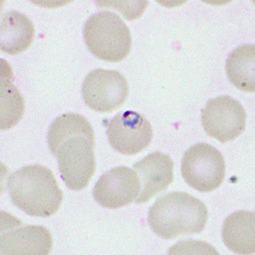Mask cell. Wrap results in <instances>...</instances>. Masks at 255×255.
<instances>
[{
  "mask_svg": "<svg viewBox=\"0 0 255 255\" xmlns=\"http://www.w3.org/2000/svg\"><path fill=\"white\" fill-rule=\"evenodd\" d=\"M84 137L95 143L93 128L84 117L76 113H66L58 117L49 127L47 139L51 153L55 156L59 147L73 137Z\"/></svg>",
  "mask_w": 255,
  "mask_h": 255,
  "instance_id": "15",
  "label": "cell"
},
{
  "mask_svg": "<svg viewBox=\"0 0 255 255\" xmlns=\"http://www.w3.org/2000/svg\"><path fill=\"white\" fill-rule=\"evenodd\" d=\"M1 232L2 255H48L52 249L53 238L43 226H22Z\"/></svg>",
  "mask_w": 255,
  "mask_h": 255,
  "instance_id": "11",
  "label": "cell"
},
{
  "mask_svg": "<svg viewBox=\"0 0 255 255\" xmlns=\"http://www.w3.org/2000/svg\"><path fill=\"white\" fill-rule=\"evenodd\" d=\"M95 143L84 137H73L59 147L55 157L61 178L73 191L86 188L96 172Z\"/></svg>",
  "mask_w": 255,
  "mask_h": 255,
  "instance_id": "5",
  "label": "cell"
},
{
  "mask_svg": "<svg viewBox=\"0 0 255 255\" xmlns=\"http://www.w3.org/2000/svg\"><path fill=\"white\" fill-rule=\"evenodd\" d=\"M107 133L114 150L124 155H135L150 145L152 128L141 114L126 111L111 119Z\"/></svg>",
  "mask_w": 255,
  "mask_h": 255,
  "instance_id": "8",
  "label": "cell"
},
{
  "mask_svg": "<svg viewBox=\"0 0 255 255\" xmlns=\"http://www.w3.org/2000/svg\"><path fill=\"white\" fill-rule=\"evenodd\" d=\"M25 104L20 91L9 80L1 79V129H9L20 121Z\"/></svg>",
  "mask_w": 255,
  "mask_h": 255,
  "instance_id": "16",
  "label": "cell"
},
{
  "mask_svg": "<svg viewBox=\"0 0 255 255\" xmlns=\"http://www.w3.org/2000/svg\"><path fill=\"white\" fill-rule=\"evenodd\" d=\"M246 119V112L240 102L228 96L209 100L202 113L204 130L221 143L232 141L242 134Z\"/></svg>",
  "mask_w": 255,
  "mask_h": 255,
  "instance_id": "7",
  "label": "cell"
},
{
  "mask_svg": "<svg viewBox=\"0 0 255 255\" xmlns=\"http://www.w3.org/2000/svg\"><path fill=\"white\" fill-rule=\"evenodd\" d=\"M226 73L230 82L238 89L255 92V45L244 44L234 49L226 60Z\"/></svg>",
  "mask_w": 255,
  "mask_h": 255,
  "instance_id": "14",
  "label": "cell"
},
{
  "mask_svg": "<svg viewBox=\"0 0 255 255\" xmlns=\"http://www.w3.org/2000/svg\"><path fill=\"white\" fill-rule=\"evenodd\" d=\"M34 26L29 18L20 12H7L1 17L0 49L9 55L26 51L34 38Z\"/></svg>",
  "mask_w": 255,
  "mask_h": 255,
  "instance_id": "12",
  "label": "cell"
},
{
  "mask_svg": "<svg viewBox=\"0 0 255 255\" xmlns=\"http://www.w3.org/2000/svg\"><path fill=\"white\" fill-rule=\"evenodd\" d=\"M140 182L136 172L119 166L106 172L94 187L95 200L106 209H118L133 203L139 196Z\"/></svg>",
  "mask_w": 255,
  "mask_h": 255,
  "instance_id": "9",
  "label": "cell"
},
{
  "mask_svg": "<svg viewBox=\"0 0 255 255\" xmlns=\"http://www.w3.org/2000/svg\"><path fill=\"white\" fill-rule=\"evenodd\" d=\"M181 174L191 188L202 192L215 191L225 179L226 162L223 155L209 144H196L184 154Z\"/></svg>",
  "mask_w": 255,
  "mask_h": 255,
  "instance_id": "4",
  "label": "cell"
},
{
  "mask_svg": "<svg viewBox=\"0 0 255 255\" xmlns=\"http://www.w3.org/2000/svg\"><path fill=\"white\" fill-rule=\"evenodd\" d=\"M8 191L12 203L26 215L47 218L58 211L63 193L49 168L25 166L9 176Z\"/></svg>",
  "mask_w": 255,
  "mask_h": 255,
  "instance_id": "1",
  "label": "cell"
},
{
  "mask_svg": "<svg viewBox=\"0 0 255 255\" xmlns=\"http://www.w3.org/2000/svg\"><path fill=\"white\" fill-rule=\"evenodd\" d=\"M84 42L92 55L102 61L119 62L130 51V31L120 16L101 11L88 19L84 27Z\"/></svg>",
  "mask_w": 255,
  "mask_h": 255,
  "instance_id": "3",
  "label": "cell"
},
{
  "mask_svg": "<svg viewBox=\"0 0 255 255\" xmlns=\"http://www.w3.org/2000/svg\"><path fill=\"white\" fill-rule=\"evenodd\" d=\"M174 166L170 157L160 151L149 154L133 164L141 184V191L136 199L138 204L151 200L170 186L174 180Z\"/></svg>",
  "mask_w": 255,
  "mask_h": 255,
  "instance_id": "10",
  "label": "cell"
},
{
  "mask_svg": "<svg viewBox=\"0 0 255 255\" xmlns=\"http://www.w3.org/2000/svg\"><path fill=\"white\" fill-rule=\"evenodd\" d=\"M82 95L86 105L98 113H110L122 106L128 95L125 76L113 70L95 69L85 78Z\"/></svg>",
  "mask_w": 255,
  "mask_h": 255,
  "instance_id": "6",
  "label": "cell"
},
{
  "mask_svg": "<svg viewBox=\"0 0 255 255\" xmlns=\"http://www.w3.org/2000/svg\"><path fill=\"white\" fill-rule=\"evenodd\" d=\"M208 209L202 201L186 192L174 191L159 197L150 208L148 223L156 235L163 239L203 232Z\"/></svg>",
  "mask_w": 255,
  "mask_h": 255,
  "instance_id": "2",
  "label": "cell"
},
{
  "mask_svg": "<svg viewBox=\"0 0 255 255\" xmlns=\"http://www.w3.org/2000/svg\"><path fill=\"white\" fill-rule=\"evenodd\" d=\"M224 244L238 255L255 253V212L241 210L226 218L223 224Z\"/></svg>",
  "mask_w": 255,
  "mask_h": 255,
  "instance_id": "13",
  "label": "cell"
}]
</instances>
